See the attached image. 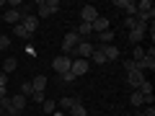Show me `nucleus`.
<instances>
[{"instance_id": "nucleus-34", "label": "nucleus", "mask_w": 155, "mask_h": 116, "mask_svg": "<svg viewBox=\"0 0 155 116\" xmlns=\"http://www.w3.org/2000/svg\"><path fill=\"white\" fill-rule=\"evenodd\" d=\"M142 114H145V116H155V108H153V106H147V108H145Z\"/></svg>"}, {"instance_id": "nucleus-26", "label": "nucleus", "mask_w": 155, "mask_h": 116, "mask_svg": "<svg viewBox=\"0 0 155 116\" xmlns=\"http://www.w3.org/2000/svg\"><path fill=\"white\" fill-rule=\"evenodd\" d=\"M54 108H57V101L47 98V101H44V114H54Z\"/></svg>"}, {"instance_id": "nucleus-8", "label": "nucleus", "mask_w": 155, "mask_h": 116, "mask_svg": "<svg viewBox=\"0 0 155 116\" xmlns=\"http://www.w3.org/2000/svg\"><path fill=\"white\" fill-rule=\"evenodd\" d=\"M127 83H129V88H132V90H137L140 85L145 83V72H140V70H134V72H127Z\"/></svg>"}, {"instance_id": "nucleus-19", "label": "nucleus", "mask_w": 155, "mask_h": 116, "mask_svg": "<svg viewBox=\"0 0 155 116\" xmlns=\"http://www.w3.org/2000/svg\"><path fill=\"white\" fill-rule=\"evenodd\" d=\"M78 101H83V98H80V95H75V98H70V95H65V98L60 101V106H62V108H65V111H70L72 106L78 103Z\"/></svg>"}, {"instance_id": "nucleus-16", "label": "nucleus", "mask_w": 155, "mask_h": 116, "mask_svg": "<svg viewBox=\"0 0 155 116\" xmlns=\"http://www.w3.org/2000/svg\"><path fill=\"white\" fill-rule=\"evenodd\" d=\"M129 103H132L134 108H140V106H145V95L140 93V90H132V93H129Z\"/></svg>"}, {"instance_id": "nucleus-4", "label": "nucleus", "mask_w": 155, "mask_h": 116, "mask_svg": "<svg viewBox=\"0 0 155 116\" xmlns=\"http://www.w3.org/2000/svg\"><path fill=\"white\" fill-rule=\"evenodd\" d=\"M78 44H80L78 34H75V31H67V34H65V39H62V54L70 57V54H72V49H75Z\"/></svg>"}, {"instance_id": "nucleus-12", "label": "nucleus", "mask_w": 155, "mask_h": 116, "mask_svg": "<svg viewBox=\"0 0 155 116\" xmlns=\"http://www.w3.org/2000/svg\"><path fill=\"white\" fill-rule=\"evenodd\" d=\"M21 26L26 28L28 34H34V31H36V26H39V18H36V16H31V13H28V16H23V18H21Z\"/></svg>"}, {"instance_id": "nucleus-1", "label": "nucleus", "mask_w": 155, "mask_h": 116, "mask_svg": "<svg viewBox=\"0 0 155 116\" xmlns=\"http://www.w3.org/2000/svg\"><path fill=\"white\" fill-rule=\"evenodd\" d=\"M153 16H155V5L150 3V0L137 3V21L142 23V26H147V21H153Z\"/></svg>"}, {"instance_id": "nucleus-25", "label": "nucleus", "mask_w": 155, "mask_h": 116, "mask_svg": "<svg viewBox=\"0 0 155 116\" xmlns=\"http://www.w3.org/2000/svg\"><path fill=\"white\" fill-rule=\"evenodd\" d=\"M137 90H140V93H142V95H153V85H150V80H145V83L140 85Z\"/></svg>"}, {"instance_id": "nucleus-23", "label": "nucleus", "mask_w": 155, "mask_h": 116, "mask_svg": "<svg viewBox=\"0 0 155 116\" xmlns=\"http://www.w3.org/2000/svg\"><path fill=\"white\" fill-rule=\"evenodd\" d=\"M91 60H93L96 65H106V57H104V52H101L98 47H96V49H93V54H91Z\"/></svg>"}, {"instance_id": "nucleus-29", "label": "nucleus", "mask_w": 155, "mask_h": 116, "mask_svg": "<svg viewBox=\"0 0 155 116\" xmlns=\"http://www.w3.org/2000/svg\"><path fill=\"white\" fill-rule=\"evenodd\" d=\"M142 57H145V49H142V47H134V52H132V60L137 62V60H142Z\"/></svg>"}, {"instance_id": "nucleus-10", "label": "nucleus", "mask_w": 155, "mask_h": 116, "mask_svg": "<svg viewBox=\"0 0 155 116\" xmlns=\"http://www.w3.org/2000/svg\"><path fill=\"white\" fill-rule=\"evenodd\" d=\"M114 5L127 11V16H137V3L134 0H114Z\"/></svg>"}, {"instance_id": "nucleus-28", "label": "nucleus", "mask_w": 155, "mask_h": 116, "mask_svg": "<svg viewBox=\"0 0 155 116\" xmlns=\"http://www.w3.org/2000/svg\"><path fill=\"white\" fill-rule=\"evenodd\" d=\"M60 80H62V83H67V85H70V83H75L78 77L72 75V72H65V75H60Z\"/></svg>"}, {"instance_id": "nucleus-32", "label": "nucleus", "mask_w": 155, "mask_h": 116, "mask_svg": "<svg viewBox=\"0 0 155 116\" xmlns=\"http://www.w3.org/2000/svg\"><path fill=\"white\" fill-rule=\"evenodd\" d=\"M31 101H36V103H44V93H31Z\"/></svg>"}, {"instance_id": "nucleus-6", "label": "nucleus", "mask_w": 155, "mask_h": 116, "mask_svg": "<svg viewBox=\"0 0 155 116\" xmlns=\"http://www.w3.org/2000/svg\"><path fill=\"white\" fill-rule=\"evenodd\" d=\"M98 16H101V13H98V8H96V5H85V8H80V18H83V23H93Z\"/></svg>"}, {"instance_id": "nucleus-3", "label": "nucleus", "mask_w": 155, "mask_h": 116, "mask_svg": "<svg viewBox=\"0 0 155 116\" xmlns=\"http://www.w3.org/2000/svg\"><path fill=\"white\" fill-rule=\"evenodd\" d=\"M70 67H72V57H67V54H60V57H54V60H52V70H57L60 75L70 72Z\"/></svg>"}, {"instance_id": "nucleus-37", "label": "nucleus", "mask_w": 155, "mask_h": 116, "mask_svg": "<svg viewBox=\"0 0 155 116\" xmlns=\"http://www.w3.org/2000/svg\"><path fill=\"white\" fill-rule=\"evenodd\" d=\"M137 116H145V114H142V111H140V114H137Z\"/></svg>"}, {"instance_id": "nucleus-33", "label": "nucleus", "mask_w": 155, "mask_h": 116, "mask_svg": "<svg viewBox=\"0 0 155 116\" xmlns=\"http://www.w3.org/2000/svg\"><path fill=\"white\" fill-rule=\"evenodd\" d=\"M5 85H8V75H5V72H0V88H5Z\"/></svg>"}, {"instance_id": "nucleus-21", "label": "nucleus", "mask_w": 155, "mask_h": 116, "mask_svg": "<svg viewBox=\"0 0 155 116\" xmlns=\"http://www.w3.org/2000/svg\"><path fill=\"white\" fill-rule=\"evenodd\" d=\"M16 67H18V60H16V57H8V60L3 62V70H5V75H11Z\"/></svg>"}, {"instance_id": "nucleus-30", "label": "nucleus", "mask_w": 155, "mask_h": 116, "mask_svg": "<svg viewBox=\"0 0 155 116\" xmlns=\"http://www.w3.org/2000/svg\"><path fill=\"white\" fill-rule=\"evenodd\" d=\"M124 70H127V72H134V70H137L134 60H124Z\"/></svg>"}, {"instance_id": "nucleus-5", "label": "nucleus", "mask_w": 155, "mask_h": 116, "mask_svg": "<svg viewBox=\"0 0 155 116\" xmlns=\"http://www.w3.org/2000/svg\"><path fill=\"white\" fill-rule=\"evenodd\" d=\"M93 49H96V47L91 44V41H80V44L72 49V54H75V60H91ZM72 54H70V57H72Z\"/></svg>"}, {"instance_id": "nucleus-9", "label": "nucleus", "mask_w": 155, "mask_h": 116, "mask_svg": "<svg viewBox=\"0 0 155 116\" xmlns=\"http://www.w3.org/2000/svg\"><path fill=\"white\" fill-rule=\"evenodd\" d=\"M70 72L75 77H83L85 72H88V60H72V67H70Z\"/></svg>"}, {"instance_id": "nucleus-18", "label": "nucleus", "mask_w": 155, "mask_h": 116, "mask_svg": "<svg viewBox=\"0 0 155 116\" xmlns=\"http://www.w3.org/2000/svg\"><path fill=\"white\" fill-rule=\"evenodd\" d=\"M127 34H129V41H132L134 47H140V41L145 39V31H142V28H134V31H127Z\"/></svg>"}, {"instance_id": "nucleus-11", "label": "nucleus", "mask_w": 155, "mask_h": 116, "mask_svg": "<svg viewBox=\"0 0 155 116\" xmlns=\"http://www.w3.org/2000/svg\"><path fill=\"white\" fill-rule=\"evenodd\" d=\"M91 28H93V34H104V31H109V18H106V16H98L93 23H91Z\"/></svg>"}, {"instance_id": "nucleus-22", "label": "nucleus", "mask_w": 155, "mask_h": 116, "mask_svg": "<svg viewBox=\"0 0 155 116\" xmlns=\"http://www.w3.org/2000/svg\"><path fill=\"white\" fill-rule=\"evenodd\" d=\"M13 34H16V36H18V39H31V36H34V34H28V31H26V28H23V26H21V23H16V26H13Z\"/></svg>"}, {"instance_id": "nucleus-15", "label": "nucleus", "mask_w": 155, "mask_h": 116, "mask_svg": "<svg viewBox=\"0 0 155 116\" xmlns=\"http://www.w3.org/2000/svg\"><path fill=\"white\" fill-rule=\"evenodd\" d=\"M124 26H127V31H134V28H142V31L147 34V26H142V23L137 21V16H127V21H124Z\"/></svg>"}, {"instance_id": "nucleus-20", "label": "nucleus", "mask_w": 155, "mask_h": 116, "mask_svg": "<svg viewBox=\"0 0 155 116\" xmlns=\"http://www.w3.org/2000/svg\"><path fill=\"white\" fill-rule=\"evenodd\" d=\"M70 114H72V116H88V108L83 106V101H78V103L70 108Z\"/></svg>"}, {"instance_id": "nucleus-27", "label": "nucleus", "mask_w": 155, "mask_h": 116, "mask_svg": "<svg viewBox=\"0 0 155 116\" xmlns=\"http://www.w3.org/2000/svg\"><path fill=\"white\" fill-rule=\"evenodd\" d=\"M31 93H34L31 83H21V95H26V98H31Z\"/></svg>"}, {"instance_id": "nucleus-2", "label": "nucleus", "mask_w": 155, "mask_h": 116, "mask_svg": "<svg viewBox=\"0 0 155 116\" xmlns=\"http://www.w3.org/2000/svg\"><path fill=\"white\" fill-rule=\"evenodd\" d=\"M39 16L36 18H47V16H54L60 11V0H39Z\"/></svg>"}, {"instance_id": "nucleus-13", "label": "nucleus", "mask_w": 155, "mask_h": 116, "mask_svg": "<svg viewBox=\"0 0 155 116\" xmlns=\"http://www.w3.org/2000/svg\"><path fill=\"white\" fill-rule=\"evenodd\" d=\"M31 88H34V93H44V90H47V77L44 75H36L31 80Z\"/></svg>"}, {"instance_id": "nucleus-17", "label": "nucleus", "mask_w": 155, "mask_h": 116, "mask_svg": "<svg viewBox=\"0 0 155 116\" xmlns=\"http://www.w3.org/2000/svg\"><path fill=\"white\" fill-rule=\"evenodd\" d=\"M21 11H13V8H8V11H5V21L8 23H13V26H16V23H21Z\"/></svg>"}, {"instance_id": "nucleus-35", "label": "nucleus", "mask_w": 155, "mask_h": 116, "mask_svg": "<svg viewBox=\"0 0 155 116\" xmlns=\"http://www.w3.org/2000/svg\"><path fill=\"white\" fill-rule=\"evenodd\" d=\"M54 116H65V114H57V111H54Z\"/></svg>"}, {"instance_id": "nucleus-7", "label": "nucleus", "mask_w": 155, "mask_h": 116, "mask_svg": "<svg viewBox=\"0 0 155 116\" xmlns=\"http://www.w3.org/2000/svg\"><path fill=\"white\" fill-rule=\"evenodd\" d=\"M98 49L104 52V57H106V62H116V60H119V57H122V52L116 49L114 44H101Z\"/></svg>"}, {"instance_id": "nucleus-14", "label": "nucleus", "mask_w": 155, "mask_h": 116, "mask_svg": "<svg viewBox=\"0 0 155 116\" xmlns=\"http://www.w3.org/2000/svg\"><path fill=\"white\" fill-rule=\"evenodd\" d=\"M134 65H137L140 72H145V70H155V60H153V57H142V60H137Z\"/></svg>"}, {"instance_id": "nucleus-36", "label": "nucleus", "mask_w": 155, "mask_h": 116, "mask_svg": "<svg viewBox=\"0 0 155 116\" xmlns=\"http://www.w3.org/2000/svg\"><path fill=\"white\" fill-rule=\"evenodd\" d=\"M3 5H5V3H3V0H0V8H3Z\"/></svg>"}, {"instance_id": "nucleus-31", "label": "nucleus", "mask_w": 155, "mask_h": 116, "mask_svg": "<svg viewBox=\"0 0 155 116\" xmlns=\"http://www.w3.org/2000/svg\"><path fill=\"white\" fill-rule=\"evenodd\" d=\"M0 49H11V39L8 36H0Z\"/></svg>"}, {"instance_id": "nucleus-24", "label": "nucleus", "mask_w": 155, "mask_h": 116, "mask_svg": "<svg viewBox=\"0 0 155 116\" xmlns=\"http://www.w3.org/2000/svg\"><path fill=\"white\" fill-rule=\"evenodd\" d=\"M98 39H101V41H104V44H111V41H114V31H111V28H109V31L98 34Z\"/></svg>"}]
</instances>
